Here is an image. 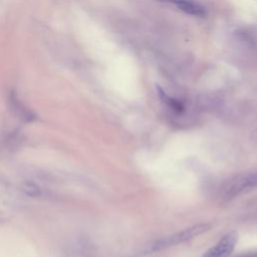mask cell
<instances>
[{
  "mask_svg": "<svg viewBox=\"0 0 257 257\" xmlns=\"http://www.w3.org/2000/svg\"><path fill=\"white\" fill-rule=\"evenodd\" d=\"M210 228V225L208 224H199V225H195L193 227H190L186 230H183L181 232H178L172 236H169L167 238L161 239L158 242H156L154 245H152L151 250L156 251L162 248H166L172 245H176L182 242H185L187 240L193 239L195 237H197L198 235L202 234L203 232L207 231Z\"/></svg>",
  "mask_w": 257,
  "mask_h": 257,
  "instance_id": "obj_1",
  "label": "cell"
},
{
  "mask_svg": "<svg viewBox=\"0 0 257 257\" xmlns=\"http://www.w3.org/2000/svg\"><path fill=\"white\" fill-rule=\"evenodd\" d=\"M238 242V234L231 231L225 234L215 245L209 248L202 257H228Z\"/></svg>",
  "mask_w": 257,
  "mask_h": 257,
  "instance_id": "obj_2",
  "label": "cell"
},
{
  "mask_svg": "<svg viewBox=\"0 0 257 257\" xmlns=\"http://www.w3.org/2000/svg\"><path fill=\"white\" fill-rule=\"evenodd\" d=\"M161 1L173 4L178 9L192 16L205 17L207 14L205 8L195 0H161Z\"/></svg>",
  "mask_w": 257,
  "mask_h": 257,
  "instance_id": "obj_3",
  "label": "cell"
},
{
  "mask_svg": "<svg viewBox=\"0 0 257 257\" xmlns=\"http://www.w3.org/2000/svg\"><path fill=\"white\" fill-rule=\"evenodd\" d=\"M9 103L13 112L20 118L25 121H31L35 118V115L31 110H29L17 97L15 92H10L9 94Z\"/></svg>",
  "mask_w": 257,
  "mask_h": 257,
  "instance_id": "obj_4",
  "label": "cell"
},
{
  "mask_svg": "<svg viewBox=\"0 0 257 257\" xmlns=\"http://www.w3.org/2000/svg\"><path fill=\"white\" fill-rule=\"evenodd\" d=\"M257 187V174H250L237 181L230 190V194L236 195L248 189Z\"/></svg>",
  "mask_w": 257,
  "mask_h": 257,
  "instance_id": "obj_5",
  "label": "cell"
},
{
  "mask_svg": "<svg viewBox=\"0 0 257 257\" xmlns=\"http://www.w3.org/2000/svg\"><path fill=\"white\" fill-rule=\"evenodd\" d=\"M159 94H160L161 98H162L167 104H169L172 108H174L175 110H178V111H182V110H183V108H184V107H183V104H182L180 101H178V100H176V99L170 97L169 95H167L160 87H159Z\"/></svg>",
  "mask_w": 257,
  "mask_h": 257,
  "instance_id": "obj_6",
  "label": "cell"
}]
</instances>
